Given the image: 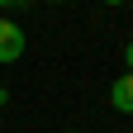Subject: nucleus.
I'll return each mask as SVG.
<instances>
[{
	"mask_svg": "<svg viewBox=\"0 0 133 133\" xmlns=\"http://www.w3.org/2000/svg\"><path fill=\"white\" fill-rule=\"evenodd\" d=\"M24 48H29V38H24V29L14 24V19H5V14H0V66L19 62V57H24Z\"/></svg>",
	"mask_w": 133,
	"mask_h": 133,
	"instance_id": "obj_1",
	"label": "nucleus"
},
{
	"mask_svg": "<svg viewBox=\"0 0 133 133\" xmlns=\"http://www.w3.org/2000/svg\"><path fill=\"white\" fill-rule=\"evenodd\" d=\"M109 109H114V114H133V71H124V76L109 86Z\"/></svg>",
	"mask_w": 133,
	"mask_h": 133,
	"instance_id": "obj_2",
	"label": "nucleus"
},
{
	"mask_svg": "<svg viewBox=\"0 0 133 133\" xmlns=\"http://www.w3.org/2000/svg\"><path fill=\"white\" fill-rule=\"evenodd\" d=\"M124 71H133V38L124 43Z\"/></svg>",
	"mask_w": 133,
	"mask_h": 133,
	"instance_id": "obj_3",
	"label": "nucleus"
},
{
	"mask_svg": "<svg viewBox=\"0 0 133 133\" xmlns=\"http://www.w3.org/2000/svg\"><path fill=\"white\" fill-rule=\"evenodd\" d=\"M19 5H29V0H0V14H5V10H19Z\"/></svg>",
	"mask_w": 133,
	"mask_h": 133,
	"instance_id": "obj_4",
	"label": "nucleus"
},
{
	"mask_svg": "<svg viewBox=\"0 0 133 133\" xmlns=\"http://www.w3.org/2000/svg\"><path fill=\"white\" fill-rule=\"evenodd\" d=\"M100 5H124V0H100Z\"/></svg>",
	"mask_w": 133,
	"mask_h": 133,
	"instance_id": "obj_5",
	"label": "nucleus"
},
{
	"mask_svg": "<svg viewBox=\"0 0 133 133\" xmlns=\"http://www.w3.org/2000/svg\"><path fill=\"white\" fill-rule=\"evenodd\" d=\"M43 5H62V0H43Z\"/></svg>",
	"mask_w": 133,
	"mask_h": 133,
	"instance_id": "obj_6",
	"label": "nucleus"
}]
</instances>
